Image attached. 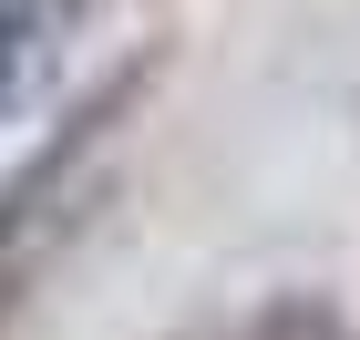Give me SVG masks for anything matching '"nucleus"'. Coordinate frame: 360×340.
Wrapping results in <instances>:
<instances>
[{"mask_svg":"<svg viewBox=\"0 0 360 340\" xmlns=\"http://www.w3.org/2000/svg\"><path fill=\"white\" fill-rule=\"evenodd\" d=\"M134 93H144V73H113V83L93 93V103L72 113V124H62L52 144H41V155H31V165L11 175V186H0V310H11V299L31 289V268H41V248H52V227L72 217V196H83L93 144L113 134V113L134 103Z\"/></svg>","mask_w":360,"mask_h":340,"instance_id":"nucleus-1","label":"nucleus"},{"mask_svg":"<svg viewBox=\"0 0 360 340\" xmlns=\"http://www.w3.org/2000/svg\"><path fill=\"white\" fill-rule=\"evenodd\" d=\"M41 21H52V0H0V103L21 93L31 52H41Z\"/></svg>","mask_w":360,"mask_h":340,"instance_id":"nucleus-2","label":"nucleus"},{"mask_svg":"<svg viewBox=\"0 0 360 340\" xmlns=\"http://www.w3.org/2000/svg\"><path fill=\"white\" fill-rule=\"evenodd\" d=\"M257 340H340V330H330V310H309V299H278V310L257 320Z\"/></svg>","mask_w":360,"mask_h":340,"instance_id":"nucleus-3","label":"nucleus"}]
</instances>
